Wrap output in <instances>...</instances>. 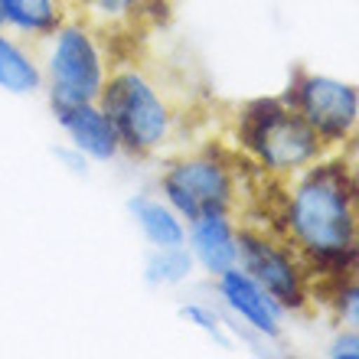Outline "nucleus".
Wrapping results in <instances>:
<instances>
[{
  "instance_id": "f257e3e1",
  "label": "nucleus",
  "mask_w": 359,
  "mask_h": 359,
  "mask_svg": "<svg viewBox=\"0 0 359 359\" xmlns=\"http://www.w3.org/2000/svg\"><path fill=\"white\" fill-rule=\"evenodd\" d=\"M291 229L320 262H346L356 245L353 187L333 163L304 180L291 203Z\"/></svg>"
},
{
  "instance_id": "f03ea898",
  "label": "nucleus",
  "mask_w": 359,
  "mask_h": 359,
  "mask_svg": "<svg viewBox=\"0 0 359 359\" xmlns=\"http://www.w3.org/2000/svg\"><path fill=\"white\" fill-rule=\"evenodd\" d=\"M102 111L118 131V141L131 151H154L167 141L170 131V114L163 108L161 95L137 72H118V76L102 86Z\"/></svg>"
},
{
  "instance_id": "9d476101",
  "label": "nucleus",
  "mask_w": 359,
  "mask_h": 359,
  "mask_svg": "<svg viewBox=\"0 0 359 359\" xmlns=\"http://www.w3.org/2000/svg\"><path fill=\"white\" fill-rule=\"evenodd\" d=\"M193 248H196L199 262L209 271H229L238 258V242L232 236V229L222 216H206V219H193Z\"/></svg>"
},
{
  "instance_id": "dca6fc26",
  "label": "nucleus",
  "mask_w": 359,
  "mask_h": 359,
  "mask_svg": "<svg viewBox=\"0 0 359 359\" xmlns=\"http://www.w3.org/2000/svg\"><path fill=\"white\" fill-rule=\"evenodd\" d=\"M330 356L337 359H359V333H346L330 346Z\"/></svg>"
},
{
  "instance_id": "0eeeda50",
  "label": "nucleus",
  "mask_w": 359,
  "mask_h": 359,
  "mask_svg": "<svg viewBox=\"0 0 359 359\" xmlns=\"http://www.w3.org/2000/svg\"><path fill=\"white\" fill-rule=\"evenodd\" d=\"M238 252H242V262L248 268V278H255L274 301L291 304V307H297L304 301L297 268L291 265V258L284 252H278L274 245H268V242H262L255 236L238 238Z\"/></svg>"
},
{
  "instance_id": "a211bd4d",
  "label": "nucleus",
  "mask_w": 359,
  "mask_h": 359,
  "mask_svg": "<svg viewBox=\"0 0 359 359\" xmlns=\"http://www.w3.org/2000/svg\"><path fill=\"white\" fill-rule=\"evenodd\" d=\"M0 23H4V10H0Z\"/></svg>"
},
{
  "instance_id": "20e7f679",
  "label": "nucleus",
  "mask_w": 359,
  "mask_h": 359,
  "mask_svg": "<svg viewBox=\"0 0 359 359\" xmlns=\"http://www.w3.org/2000/svg\"><path fill=\"white\" fill-rule=\"evenodd\" d=\"M49 72H53V108L56 111L72 108V104L98 102L104 72L98 49L86 29L66 27L59 33L53 59H49Z\"/></svg>"
},
{
  "instance_id": "1a4fd4ad",
  "label": "nucleus",
  "mask_w": 359,
  "mask_h": 359,
  "mask_svg": "<svg viewBox=\"0 0 359 359\" xmlns=\"http://www.w3.org/2000/svg\"><path fill=\"white\" fill-rule=\"evenodd\" d=\"M222 294H226L229 307L238 317H245L255 330L268 333V337L278 333V304L271 294H265V287L255 278L229 268V271H222Z\"/></svg>"
},
{
  "instance_id": "f8f14e48",
  "label": "nucleus",
  "mask_w": 359,
  "mask_h": 359,
  "mask_svg": "<svg viewBox=\"0 0 359 359\" xmlns=\"http://www.w3.org/2000/svg\"><path fill=\"white\" fill-rule=\"evenodd\" d=\"M4 20L27 33H53L59 23V10L53 0H0Z\"/></svg>"
},
{
  "instance_id": "9b49d317",
  "label": "nucleus",
  "mask_w": 359,
  "mask_h": 359,
  "mask_svg": "<svg viewBox=\"0 0 359 359\" xmlns=\"http://www.w3.org/2000/svg\"><path fill=\"white\" fill-rule=\"evenodd\" d=\"M131 212H134V219L141 222L144 236L151 238L157 248L183 245V236H187V232H183V226H180V219L173 216L167 206H161L157 199H147V196L134 199Z\"/></svg>"
},
{
  "instance_id": "4468645a",
  "label": "nucleus",
  "mask_w": 359,
  "mask_h": 359,
  "mask_svg": "<svg viewBox=\"0 0 359 359\" xmlns=\"http://www.w3.org/2000/svg\"><path fill=\"white\" fill-rule=\"evenodd\" d=\"M193 268V258L183 252V245L173 248H157L151 258H147V281L151 284H173L183 281Z\"/></svg>"
},
{
  "instance_id": "2eb2a0df",
  "label": "nucleus",
  "mask_w": 359,
  "mask_h": 359,
  "mask_svg": "<svg viewBox=\"0 0 359 359\" xmlns=\"http://www.w3.org/2000/svg\"><path fill=\"white\" fill-rule=\"evenodd\" d=\"M340 313H343V320L359 333V284L340 291Z\"/></svg>"
},
{
  "instance_id": "423d86ee",
  "label": "nucleus",
  "mask_w": 359,
  "mask_h": 359,
  "mask_svg": "<svg viewBox=\"0 0 359 359\" xmlns=\"http://www.w3.org/2000/svg\"><path fill=\"white\" fill-rule=\"evenodd\" d=\"M304 121L317 134L327 137H343L350 134L359 114V95L353 86L337 82V79H307L297 92Z\"/></svg>"
},
{
  "instance_id": "f3484780",
  "label": "nucleus",
  "mask_w": 359,
  "mask_h": 359,
  "mask_svg": "<svg viewBox=\"0 0 359 359\" xmlns=\"http://www.w3.org/2000/svg\"><path fill=\"white\" fill-rule=\"evenodd\" d=\"M183 317L196 320L199 327H203V330L212 333V337H216V340L222 343V333H219V327H216V317H209V313H206V311H199V307H187V311H183Z\"/></svg>"
},
{
  "instance_id": "6e6552de",
  "label": "nucleus",
  "mask_w": 359,
  "mask_h": 359,
  "mask_svg": "<svg viewBox=\"0 0 359 359\" xmlns=\"http://www.w3.org/2000/svg\"><path fill=\"white\" fill-rule=\"evenodd\" d=\"M56 114L82 154L95 157V161H111L114 154H118V144H121L118 141V131L108 121V114L102 108H95V102L72 104V108H62Z\"/></svg>"
},
{
  "instance_id": "39448f33",
  "label": "nucleus",
  "mask_w": 359,
  "mask_h": 359,
  "mask_svg": "<svg viewBox=\"0 0 359 359\" xmlns=\"http://www.w3.org/2000/svg\"><path fill=\"white\" fill-rule=\"evenodd\" d=\"M163 193L173 203L177 212L187 219H206L222 216L232 196L229 173L212 161H183L173 163L161 180Z\"/></svg>"
},
{
  "instance_id": "7ed1b4c3",
  "label": "nucleus",
  "mask_w": 359,
  "mask_h": 359,
  "mask_svg": "<svg viewBox=\"0 0 359 359\" xmlns=\"http://www.w3.org/2000/svg\"><path fill=\"white\" fill-rule=\"evenodd\" d=\"M242 134L271 170H294L317 154V131L274 102H258L245 114Z\"/></svg>"
},
{
  "instance_id": "ddd939ff",
  "label": "nucleus",
  "mask_w": 359,
  "mask_h": 359,
  "mask_svg": "<svg viewBox=\"0 0 359 359\" xmlns=\"http://www.w3.org/2000/svg\"><path fill=\"white\" fill-rule=\"evenodd\" d=\"M36 86H39V72L27 59V53H20L10 39L0 36V88L23 95L33 92Z\"/></svg>"
}]
</instances>
